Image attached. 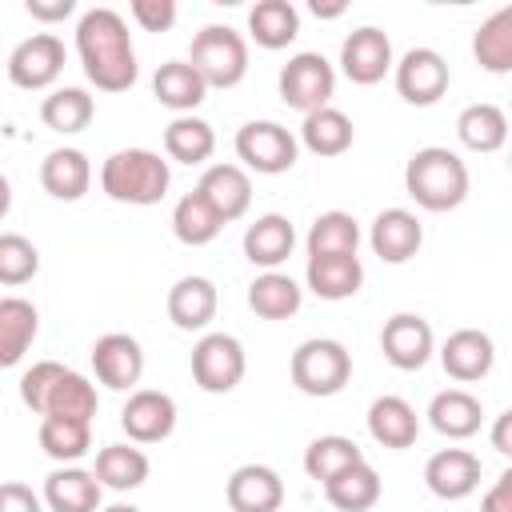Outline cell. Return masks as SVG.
Here are the masks:
<instances>
[{"label": "cell", "mask_w": 512, "mask_h": 512, "mask_svg": "<svg viewBox=\"0 0 512 512\" xmlns=\"http://www.w3.org/2000/svg\"><path fill=\"white\" fill-rule=\"evenodd\" d=\"M76 52L84 64V76L100 92H128L140 76L136 48L124 16L116 8H88L76 24Z\"/></svg>", "instance_id": "1"}, {"label": "cell", "mask_w": 512, "mask_h": 512, "mask_svg": "<svg viewBox=\"0 0 512 512\" xmlns=\"http://www.w3.org/2000/svg\"><path fill=\"white\" fill-rule=\"evenodd\" d=\"M404 188L424 212H452L468 196V164L440 144L416 148L404 164Z\"/></svg>", "instance_id": "2"}, {"label": "cell", "mask_w": 512, "mask_h": 512, "mask_svg": "<svg viewBox=\"0 0 512 512\" xmlns=\"http://www.w3.org/2000/svg\"><path fill=\"white\" fill-rule=\"evenodd\" d=\"M168 184H172L168 160H160V152L148 148H120L100 164V188L116 204H136V208L160 204Z\"/></svg>", "instance_id": "3"}, {"label": "cell", "mask_w": 512, "mask_h": 512, "mask_svg": "<svg viewBox=\"0 0 512 512\" xmlns=\"http://www.w3.org/2000/svg\"><path fill=\"white\" fill-rule=\"evenodd\" d=\"M188 64L204 88H236L248 76V40L228 24H208L192 36Z\"/></svg>", "instance_id": "4"}, {"label": "cell", "mask_w": 512, "mask_h": 512, "mask_svg": "<svg viewBox=\"0 0 512 512\" xmlns=\"http://www.w3.org/2000/svg\"><path fill=\"white\" fill-rule=\"evenodd\" d=\"M288 376L304 396H336L352 380V352L340 340L312 336L292 352Z\"/></svg>", "instance_id": "5"}, {"label": "cell", "mask_w": 512, "mask_h": 512, "mask_svg": "<svg viewBox=\"0 0 512 512\" xmlns=\"http://www.w3.org/2000/svg\"><path fill=\"white\" fill-rule=\"evenodd\" d=\"M244 344L228 332H204L192 348V380L200 392H212V396H224L232 392L240 380H244Z\"/></svg>", "instance_id": "6"}, {"label": "cell", "mask_w": 512, "mask_h": 512, "mask_svg": "<svg viewBox=\"0 0 512 512\" xmlns=\"http://www.w3.org/2000/svg\"><path fill=\"white\" fill-rule=\"evenodd\" d=\"M280 100L296 112H316L328 108L332 92H336V68L320 56V52H296L284 68H280Z\"/></svg>", "instance_id": "7"}, {"label": "cell", "mask_w": 512, "mask_h": 512, "mask_svg": "<svg viewBox=\"0 0 512 512\" xmlns=\"http://www.w3.org/2000/svg\"><path fill=\"white\" fill-rule=\"evenodd\" d=\"M236 156L244 160V168L260 172V176H280V172H288L296 164L300 144L276 120H248L236 132Z\"/></svg>", "instance_id": "8"}, {"label": "cell", "mask_w": 512, "mask_h": 512, "mask_svg": "<svg viewBox=\"0 0 512 512\" xmlns=\"http://www.w3.org/2000/svg\"><path fill=\"white\" fill-rule=\"evenodd\" d=\"M64 60H68L64 40L52 36V32H36V36H28V40H20L12 48V56H8L4 68H8V80L16 88L40 92V88H52L56 84V76L64 72Z\"/></svg>", "instance_id": "9"}, {"label": "cell", "mask_w": 512, "mask_h": 512, "mask_svg": "<svg viewBox=\"0 0 512 512\" xmlns=\"http://www.w3.org/2000/svg\"><path fill=\"white\" fill-rule=\"evenodd\" d=\"M392 76H396L400 100H408L416 108L436 104L448 92V84H452L448 60L436 48H408L400 60H392Z\"/></svg>", "instance_id": "10"}, {"label": "cell", "mask_w": 512, "mask_h": 512, "mask_svg": "<svg viewBox=\"0 0 512 512\" xmlns=\"http://www.w3.org/2000/svg\"><path fill=\"white\" fill-rule=\"evenodd\" d=\"M432 324L424 320V316H416V312H396V316H388L384 320V328H380V352H384V360L392 364V368H400V372H416V368H424L428 364V356H432Z\"/></svg>", "instance_id": "11"}, {"label": "cell", "mask_w": 512, "mask_h": 512, "mask_svg": "<svg viewBox=\"0 0 512 512\" xmlns=\"http://www.w3.org/2000/svg\"><path fill=\"white\" fill-rule=\"evenodd\" d=\"M120 428L132 444H160L176 428V400L160 388H136L120 408Z\"/></svg>", "instance_id": "12"}, {"label": "cell", "mask_w": 512, "mask_h": 512, "mask_svg": "<svg viewBox=\"0 0 512 512\" xmlns=\"http://www.w3.org/2000/svg\"><path fill=\"white\" fill-rule=\"evenodd\" d=\"M92 368H96V380L112 392H128L140 384L144 376V348L136 336L128 332H104L96 344H92Z\"/></svg>", "instance_id": "13"}, {"label": "cell", "mask_w": 512, "mask_h": 512, "mask_svg": "<svg viewBox=\"0 0 512 512\" xmlns=\"http://www.w3.org/2000/svg\"><path fill=\"white\" fill-rule=\"evenodd\" d=\"M340 68H344V76L352 84H364V88L380 84L392 72V40H388V32H380L372 24L348 32L344 44H340Z\"/></svg>", "instance_id": "14"}, {"label": "cell", "mask_w": 512, "mask_h": 512, "mask_svg": "<svg viewBox=\"0 0 512 512\" xmlns=\"http://www.w3.org/2000/svg\"><path fill=\"white\" fill-rule=\"evenodd\" d=\"M480 476H484V464L468 448H440L424 464V484L440 500H464V496H472L480 488Z\"/></svg>", "instance_id": "15"}, {"label": "cell", "mask_w": 512, "mask_h": 512, "mask_svg": "<svg viewBox=\"0 0 512 512\" xmlns=\"http://www.w3.org/2000/svg\"><path fill=\"white\" fill-rule=\"evenodd\" d=\"M368 244L384 264H404L420 252L424 244V224L416 220V212L408 208H384L372 228H368Z\"/></svg>", "instance_id": "16"}, {"label": "cell", "mask_w": 512, "mask_h": 512, "mask_svg": "<svg viewBox=\"0 0 512 512\" xmlns=\"http://www.w3.org/2000/svg\"><path fill=\"white\" fill-rule=\"evenodd\" d=\"M440 364H444V372H448L452 380L476 384V380H484V376L492 372V364H496V344H492V336L480 332V328H456V332L444 340V348H440Z\"/></svg>", "instance_id": "17"}, {"label": "cell", "mask_w": 512, "mask_h": 512, "mask_svg": "<svg viewBox=\"0 0 512 512\" xmlns=\"http://www.w3.org/2000/svg\"><path fill=\"white\" fill-rule=\"evenodd\" d=\"M224 500L232 512H280L284 480L268 464H240L224 484Z\"/></svg>", "instance_id": "18"}, {"label": "cell", "mask_w": 512, "mask_h": 512, "mask_svg": "<svg viewBox=\"0 0 512 512\" xmlns=\"http://www.w3.org/2000/svg\"><path fill=\"white\" fill-rule=\"evenodd\" d=\"M196 192L220 216V224L240 220L248 212V204H252V180H248V172L240 164H212V168H204Z\"/></svg>", "instance_id": "19"}, {"label": "cell", "mask_w": 512, "mask_h": 512, "mask_svg": "<svg viewBox=\"0 0 512 512\" xmlns=\"http://www.w3.org/2000/svg\"><path fill=\"white\" fill-rule=\"evenodd\" d=\"M292 248H296V228L280 212H264L244 228V256L264 272H276L292 256Z\"/></svg>", "instance_id": "20"}, {"label": "cell", "mask_w": 512, "mask_h": 512, "mask_svg": "<svg viewBox=\"0 0 512 512\" xmlns=\"http://www.w3.org/2000/svg\"><path fill=\"white\" fill-rule=\"evenodd\" d=\"M216 284L208 276H180L172 288H168V320L180 328V332H200L216 320Z\"/></svg>", "instance_id": "21"}, {"label": "cell", "mask_w": 512, "mask_h": 512, "mask_svg": "<svg viewBox=\"0 0 512 512\" xmlns=\"http://www.w3.org/2000/svg\"><path fill=\"white\" fill-rule=\"evenodd\" d=\"M368 436L380 448H412L420 436V416L404 396H376L368 404Z\"/></svg>", "instance_id": "22"}, {"label": "cell", "mask_w": 512, "mask_h": 512, "mask_svg": "<svg viewBox=\"0 0 512 512\" xmlns=\"http://www.w3.org/2000/svg\"><path fill=\"white\" fill-rule=\"evenodd\" d=\"M100 480L88 472V468H76V464H64L56 472L44 476V504L52 512H100Z\"/></svg>", "instance_id": "23"}, {"label": "cell", "mask_w": 512, "mask_h": 512, "mask_svg": "<svg viewBox=\"0 0 512 512\" xmlns=\"http://www.w3.org/2000/svg\"><path fill=\"white\" fill-rule=\"evenodd\" d=\"M428 424L448 440H468L484 424V408L468 388H444L428 404Z\"/></svg>", "instance_id": "24"}, {"label": "cell", "mask_w": 512, "mask_h": 512, "mask_svg": "<svg viewBox=\"0 0 512 512\" xmlns=\"http://www.w3.org/2000/svg\"><path fill=\"white\" fill-rule=\"evenodd\" d=\"M304 284L320 300H348L364 284V264L360 256H308Z\"/></svg>", "instance_id": "25"}, {"label": "cell", "mask_w": 512, "mask_h": 512, "mask_svg": "<svg viewBox=\"0 0 512 512\" xmlns=\"http://www.w3.org/2000/svg\"><path fill=\"white\" fill-rule=\"evenodd\" d=\"M40 316L36 304L24 296H0V368H12L28 356L32 340H36Z\"/></svg>", "instance_id": "26"}, {"label": "cell", "mask_w": 512, "mask_h": 512, "mask_svg": "<svg viewBox=\"0 0 512 512\" xmlns=\"http://www.w3.org/2000/svg\"><path fill=\"white\" fill-rule=\"evenodd\" d=\"M152 96H156L164 108H172L176 116H192V108L204 104L208 88H204V80L196 76V68H192L188 60H168V64H160L156 76H152Z\"/></svg>", "instance_id": "27"}, {"label": "cell", "mask_w": 512, "mask_h": 512, "mask_svg": "<svg viewBox=\"0 0 512 512\" xmlns=\"http://www.w3.org/2000/svg\"><path fill=\"white\" fill-rule=\"evenodd\" d=\"M40 184L56 200H80L92 184V164L80 148H52L40 164Z\"/></svg>", "instance_id": "28"}, {"label": "cell", "mask_w": 512, "mask_h": 512, "mask_svg": "<svg viewBox=\"0 0 512 512\" xmlns=\"http://www.w3.org/2000/svg\"><path fill=\"white\" fill-rule=\"evenodd\" d=\"M148 472H152V464H148L144 448H136V444H104L96 452V468H92L100 488H112V492L140 488L148 480Z\"/></svg>", "instance_id": "29"}, {"label": "cell", "mask_w": 512, "mask_h": 512, "mask_svg": "<svg viewBox=\"0 0 512 512\" xmlns=\"http://www.w3.org/2000/svg\"><path fill=\"white\" fill-rule=\"evenodd\" d=\"M352 136H356V128H352V120L340 112V108H316V112H308L304 116V124H300V140L296 144H304L312 156H344L348 148H352Z\"/></svg>", "instance_id": "30"}, {"label": "cell", "mask_w": 512, "mask_h": 512, "mask_svg": "<svg viewBox=\"0 0 512 512\" xmlns=\"http://www.w3.org/2000/svg\"><path fill=\"white\" fill-rule=\"evenodd\" d=\"M300 304H304V288L284 272H260L248 284V308L260 320H288L300 312Z\"/></svg>", "instance_id": "31"}, {"label": "cell", "mask_w": 512, "mask_h": 512, "mask_svg": "<svg viewBox=\"0 0 512 512\" xmlns=\"http://www.w3.org/2000/svg\"><path fill=\"white\" fill-rule=\"evenodd\" d=\"M324 500L336 512H368L380 500V472L368 460H360L324 484Z\"/></svg>", "instance_id": "32"}, {"label": "cell", "mask_w": 512, "mask_h": 512, "mask_svg": "<svg viewBox=\"0 0 512 512\" xmlns=\"http://www.w3.org/2000/svg\"><path fill=\"white\" fill-rule=\"evenodd\" d=\"M456 136H460V144L472 148V152H496V148H504V140H508V116H504L500 104H488V100L468 104V108H460V116H456Z\"/></svg>", "instance_id": "33"}, {"label": "cell", "mask_w": 512, "mask_h": 512, "mask_svg": "<svg viewBox=\"0 0 512 512\" xmlns=\"http://www.w3.org/2000/svg\"><path fill=\"white\" fill-rule=\"evenodd\" d=\"M96 408H100V396H96L92 380H88V376H80V372H72V368H64V372L56 376V384H52V392H48V400H44V412H40V416H60V420L92 424Z\"/></svg>", "instance_id": "34"}, {"label": "cell", "mask_w": 512, "mask_h": 512, "mask_svg": "<svg viewBox=\"0 0 512 512\" xmlns=\"http://www.w3.org/2000/svg\"><path fill=\"white\" fill-rule=\"evenodd\" d=\"M304 248H308V256H356V248H360V224H356V216L352 212H340V208L320 212L312 220L308 236H304Z\"/></svg>", "instance_id": "35"}, {"label": "cell", "mask_w": 512, "mask_h": 512, "mask_svg": "<svg viewBox=\"0 0 512 512\" xmlns=\"http://www.w3.org/2000/svg\"><path fill=\"white\" fill-rule=\"evenodd\" d=\"M248 32L260 48L276 52V48H288L296 36H300V12L296 4L288 0H260L252 12H248Z\"/></svg>", "instance_id": "36"}, {"label": "cell", "mask_w": 512, "mask_h": 512, "mask_svg": "<svg viewBox=\"0 0 512 512\" xmlns=\"http://www.w3.org/2000/svg\"><path fill=\"white\" fill-rule=\"evenodd\" d=\"M472 56H476V64H480L484 72H492V76L512 72V8L492 12V16L476 28V36H472Z\"/></svg>", "instance_id": "37"}, {"label": "cell", "mask_w": 512, "mask_h": 512, "mask_svg": "<svg viewBox=\"0 0 512 512\" xmlns=\"http://www.w3.org/2000/svg\"><path fill=\"white\" fill-rule=\"evenodd\" d=\"M164 152L176 160V164H204L212 152H216V132L208 120L200 116H176L168 128H164Z\"/></svg>", "instance_id": "38"}, {"label": "cell", "mask_w": 512, "mask_h": 512, "mask_svg": "<svg viewBox=\"0 0 512 512\" xmlns=\"http://www.w3.org/2000/svg\"><path fill=\"white\" fill-rule=\"evenodd\" d=\"M96 116V104L84 88H52L44 100H40V120L52 128V132H84Z\"/></svg>", "instance_id": "39"}, {"label": "cell", "mask_w": 512, "mask_h": 512, "mask_svg": "<svg viewBox=\"0 0 512 512\" xmlns=\"http://www.w3.org/2000/svg\"><path fill=\"white\" fill-rule=\"evenodd\" d=\"M220 228H224L220 216L204 204V196H200L196 188L176 200V208H172V236H176L180 244L204 248V244H212V240L220 236Z\"/></svg>", "instance_id": "40"}, {"label": "cell", "mask_w": 512, "mask_h": 512, "mask_svg": "<svg viewBox=\"0 0 512 512\" xmlns=\"http://www.w3.org/2000/svg\"><path fill=\"white\" fill-rule=\"evenodd\" d=\"M360 460H364L360 444L348 440V436H336V432L316 436V440L304 448V472H308L312 480H320V484H328L336 472H344V468H352V464H360Z\"/></svg>", "instance_id": "41"}, {"label": "cell", "mask_w": 512, "mask_h": 512, "mask_svg": "<svg viewBox=\"0 0 512 512\" xmlns=\"http://www.w3.org/2000/svg\"><path fill=\"white\" fill-rule=\"evenodd\" d=\"M40 448L56 464H76L92 448V424L60 420V416H40Z\"/></svg>", "instance_id": "42"}, {"label": "cell", "mask_w": 512, "mask_h": 512, "mask_svg": "<svg viewBox=\"0 0 512 512\" xmlns=\"http://www.w3.org/2000/svg\"><path fill=\"white\" fill-rule=\"evenodd\" d=\"M40 272V252L20 232H0V284L20 288Z\"/></svg>", "instance_id": "43"}, {"label": "cell", "mask_w": 512, "mask_h": 512, "mask_svg": "<svg viewBox=\"0 0 512 512\" xmlns=\"http://www.w3.org/2000/svg\"><path fill=\"white\" fill-rule=\"evenodd\" d=\"M64 372V364H56V360H36L24 376H20V400H24V408H32L36 416L44 412V400H48V392H52V384H56V376Z\"/></svg>", "instance_id": "44"}, {"label": "cell", "mask_w": 512, "mask_h": 512, "mask_svg": "<svg viewBox=\"0 0 512 512\" xmlns=\"http://www.w3.org/2000/svg\"><path fill=\"white\" fill-rule=\"evenodd\" d=\"M132 20L144 32H168L176 24V0H132Z\"/></svg>", "instance_id": "45"}, {"label": "cell", "mask_w": 512, "mask_h": 512, "mask_svg": "<svg viewBox=\"0 0 512 512\" xmlns=\"http://www.w3.org/2000/svg\"><path fill=\"white\" fill-rule=\"evenodd\" d=\"M0 512H44V500L28 484L8 480V484H0Z\"/></svg>", "instance_id": "46"}, {"label": "cell", "mask_w": 512, "mask_h": 512, "mask_svg": "<svg viewBox=\"0 0 512 512\" xmlns=\"http://www.w3.org/2000/svg\"><path fill=\"white\" fill-rule=\"evenodd\" d=\"M480 512H512V468H504L480 500Z\"/></svg>", "instance_id": "47"}, {"label": "cell", "mask_w": 512, "mask_h": 512, "mask_svg": "<svg viewBox=\"0 0 512 512\" xmlns=\"http://www.w3.org/2000/svg\"><path fill=\"white\" fill-rule=\"evenodd\" d=\"M24 8H28L32 20H40V24H56V20H68V16L76 12V0H28Z\"/></svg>", "instance_id": "48"}, {"label": "cell", "mask_w": 512, "mask_h": 512, "mask_svg": "<svg viewBox=\"0 0 512 512\" xmlns=\"http://www.w3.org/2000/svg\"><path fill=\"white\" fill-rule=\"evenodd\" d=\"M492 448L500 456H512V412H500L492 424Z\"/></svg>", "instance_id": "49"}, {"label": "cell", "mask_w": 512, "mask_h": 512, "mask_svg": "<svg viewBox=\"0 0 512 512\" xmlns=\"http://www.w3.org/2000/svg\"><path fill=\"white\" fill-rule=\"evenodd\" d=\"M8 208H12V184H8V176H0V220L8 216Z\"/></svg>", "instance_id": "50"}, {"label": "cell", "mask_w": 512, "mask_h": 512, "mask_svg": "<svg viewBox=\"0 0 512 512\" xmlns=\"http://www.w3.org/2000/svg\"><path fill=\"white\" fill-rule=\"evenodd\" d=\"M312 12H316V16H340L344 4H320V0H312Z\"/></svg>", "instance_id": "51"}, {"label": "cell", "mask_w": 512, "mask_h": 512, "mask_svg": "<svg viewBox=\"0 0 512 512\" xmlns=\"http://www.w3.org/2000/svg\"><path fill=\"white\" fill-rule=\"evenodd\" d=\"M104 512H140V508H132V504H112V508H104Z\"/></svg>", "instance_id": "52"}]
</instances>
